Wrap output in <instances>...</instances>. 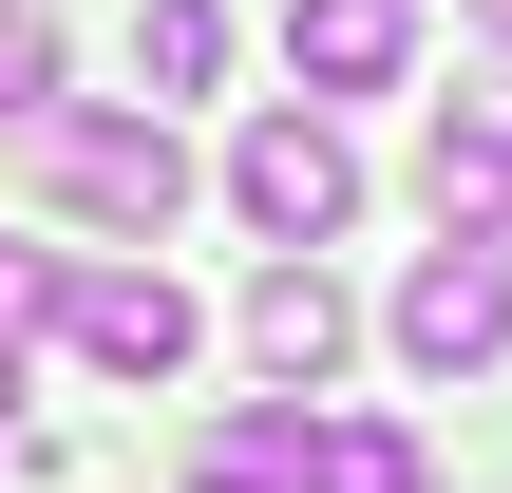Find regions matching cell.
Segmentation results:
<instances>
[{"label": "cell", "mask_w": 512, "mask_h": 493, "mask_svg": "<svg viewBox=\"0 0 512 493\" xmlns=\"http://www.w3.org/2000/svg\"><path fill=\"white\" fill-rule=\"evenodd\" d=\"M19 171H38L57 209L133 228V247L190 209V152H171V114H95V95H38V114H19Z\"/></svg>", "instance_id": "1"}, {"label": "cell", "mask_w": 512, "mask_h": 493, "mask_svg": "<svg viewBox=\"0 0 512 493\" xmlns=\"http://www.w3.org/2000/svg\"><path fill=\"white\" fill-rule=\"evenodd\" d=\"M228 209H247L266 247H342V228H361V152H342V114H323V95L247 114V152H228Z\"/></svg>", "instance_id": "2"}, {"label": "cell", "mask_w": 512, "mask_h": 493, "mask_svg": "<svg viewBox=\"0 0 512 493\" xmlns=\"http://www.w3.org/2000/svg\"><path fill=\"white\" fill-rule=\"evenodd\" d=\"M399 361L418 380H475V361H512V247H475V228H437L418 266H399Z\"/></svg>", "instance_id": "3"}, {"label": "cell", "mask_w": 512, "mask_h": 493, "mask_svg": "<svg viewBox=\"0 0 512 493\" xmlns=\"http://www.w3.org/2000/svg\"><path fill=\"white\" fill-rule=\"evenodd\" d=\"M38 323H57L95 380H190V342H209L171 266H57V304H38Z\"/></svg>", "instance_id": "4"}, {"label": "cell", "mask_w": 512, "mask_h": 493, "mask_svg": "<svg viewBox=\"0 0 512 493\" xmlns=\"http://www.w3.org/2000/svg\"><path fill=\"white\" fill-rule=\"evenodd\" d=\"M418 190H437V228H475V247H512V76H475V95H437V133H418Z\"/></svg>", "instance_id": "5"}, {"label": "cell", "mask_w": 512, "mask_h": 493, "mask_svg": "<svg viewBox=\"0 0 512 493\" xmlns=\"http://www.w3.org/2000/svg\"><path fill=\"white\" fill-rule=\"evenodd\" d=\"M342 342H361V304L323 285V247H285V266L247 285V361H266V399H323V380H342Z\"/></svg>", "instance_id": "6"}, {"label": "cell", "mask_w": 512, "mask_h": 493, "mask_svg": "<svg viewBox=\"0 0 512 493\" xmlns=\"http://www.w3.org/2000/svg\"><path fill=\"white\" fill-rule=\"evenodd\" d=\"M399 57H418V0H285V76L342 114V95H399Z\"/></svg>", "instance_id": "7"}, {"label": "cell", "mask_w": 512, "mask_h": 493, "mask_svg": "<svg viewBox=\"0 0 512 493\" xmlns=\"http://www.w3.org/2000/svg\"><path fill=\"white\" fill-rule=\"evenodd\" d=\"M190 493H323V418H285V399H266V418H228Z\"/></svg>", "instance_id": "8"}, {"label": "cell", "mask_w": 512, "mask_h": 493, "mask_svg": "<svg viewBox=\"0 0 512 493\" xmlns=\"http://www.w3.org/2000/svg\"><path fill=\"white\" fill-rule=\"evenodd\" d=\"M133 76L152 95H209L228 76V0H133Z\"/></svg>", "instance_id": "9"}, {"label": "cell", "mask_w": 512, "mask_h": 493, "mask_svg": "<svg viewBox=\"0 0 512 493\" xmlns=\"http://www.w3.org/2000/svg\"><path fill=\"white\" fill-rule=\"evenodd\" d=\"M323 493H437L399 418H323Z\"/></svg>", "instance_id": "10"}, {"label": "cell", "mask_w": 512, "mask_h": 493, "mask_svg": "<svg viewBox=\"0 0 512 493\" xmlns=\"http://www.w3.org/2000/svg\"><path fill=\"white\" fill-rule=\"evenodd\" d=\"M38 95H57V19H38V0H0V133H19Z\"/></svg>", "instance_id": "11"}, {"label": "cell", "mask_w": 512, "mask_h": 493, "mask_svg": "<svg viewBox=\"0 0 512 493\" xmlns=\"http://www.w3.org/2000/svg\"><path fill=\"white\" fill-rule=\"evenodd\" d=\"M38 304H57V266H38V247H0V342H19Z\"/></svg>", "instance_id": "12"}, {"label": "cell", "mask_w": 512, "mask_h": 493, "mask_svg": "<svg viewBox=\"0 0 512 493\" xmlns=\"http://www.w3.org/2000/svg\"><path fill=\"white\" fill-rule=\"evenodd\" d=\"M0 456H19V342H0Z\"/></svg>", "instance_id": "13"}, {"label": "cell", "mask_w": 512, "mask_h": 493, "mask_svg": "<svg viewBox=\"0 0 512 493\" xmlns=\"http://www.w3.org/2000/svg\"><path fill=\"white\" fill-rule=\"evenodd\" d=\"M475 38H512V0H475Z\"/></svg>", "instance_id": "14"}]
</instances>
